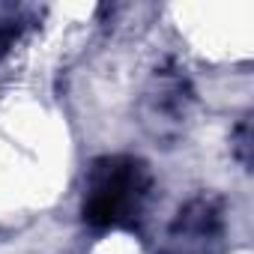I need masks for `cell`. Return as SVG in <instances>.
I'll use <instances>...</instances> for the list:
<instances>
[{
    "mask_svg": "<svg viewBox=\"0 0 254 254\" xmlns=\"http://www.w3.org/2000/svg\"><path fill=\"white\" fill-rule=\"evenodd\" d=\"M156 177L138 156L111 153L87 165L81 218L93 230H138L153 200Z\"/></svg>",
    "mask_w": 254,
    "mask_h": 254,
    "instance_id": "obj_1",
    "label": "cell"
},
{
    "mask_svg": "<svg viewBox=\"0 0 254 254\" xmlns=\"http://www.w3.org/2000/svg\"><path fill=\"white\" fill-rule=\"evenodd\" d=\"M138 123L144 135L156 147H174L186 138L191 114H194V87L186 75V69L168 63L156 69L135 105Z\"/></svg>",
    "mask_w": 254,
    "mask_h": 254,
    "instance_id": "obj_2",
    "label": "cell"
},
{
    "mask_svg": "<svg viewBox=\"0 0 254 254\" xmlns=\"http://www.w3.org/2000/svg\"><path fill=\"white\" fill-rule=\"evenodd\" d=\"M224 239V203L215 194H197L180 206L168 230L171 254H218Z\"/></svg>",
    "mask_w": 254,
    "mask_h": 254,
    "instance_id": "obj_3",
    "label": "cell"
},
{
    "mask_svg": "<svg viewBox=\"0 0 254 254\" xmlns=\"http://www.w3.org/2000/svg\"><path fill=\"white\" fill-rule=\"evenodd\" d=\"M33 9L21 3H0V57L9 54L12 45L21 39V33L30 27Z\"/></svg>",
    "mask_w": 254,
    "mask_h": 254,
    "instance_id": "obj_4",
    "label": "cell"
},
{
    "mask_svg": "<svg viewBox=\"0 0 254 254\" xmlns=\"http://www.w3.org/2000/svg\"><path fill=\"white\" fill-rule=\"evenodd\" d=\"M248 150H251V123H248V117H242L233 132V153L242 168H248Z\"/></svg>",
    "mask_w": 254,
    "mask_h": 254,
    "instance_id": "obj_5",
    "label": "cell"
}]
</instances>
